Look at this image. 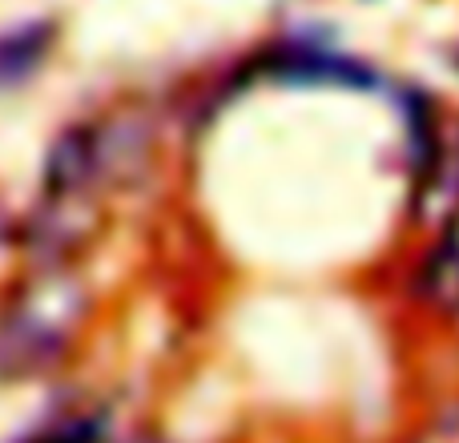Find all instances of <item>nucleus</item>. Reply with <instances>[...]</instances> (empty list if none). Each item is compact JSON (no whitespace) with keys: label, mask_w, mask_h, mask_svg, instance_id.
Listing matches in <instances>:
<instances>
[{"label":"nucleus","mask_w":459,"mask_h":443,"mask_svg":"<svg viewBox=\"0 0 459 443\" xmlns=\"http://www.w3.org/2000/svg\"><path fill=\"white\" fill-rule=\"evenodd\" d=\"M278 81H299V85H355V89H371L375 77L371 69H363L359 61H347V56L323 53V48H290L282 53L274 65Z\"/></svg>","instance_id":"7ed1b4c3"},{"label":"nucleus","mask_w":459,"mask_h":443,"mask_svg":"<svg viewBox=\"0 0 459 443\" xmlns=\"http://www.w3.org/2000/svg\"><path fill=\"white\" fill-rule=\"evenodd\" d=\"M81 315H85V294L73 278L40 274L21 286V294L0 315V375L24 379L48 371L73 343Z\"/></svg>","instance_id":"f257e3e1"},{"label":"nucleus","mask_w":459,"mask_h":443,"mask_svg":"<svg viewBox=\"0 0 459 443\" xmlns=\"http://www.w3.org/2000/svg\"><path fill=\"white\" fill-rule=\"evenodd\" d=\"M420 214H459V142L439 137L436 158L423 169V194H420Z\"/></svg>","instance_id":"39448f33"},{"label":"nucleus","mask_w":459,"mask_h":443,"mask_svg":"<svg viewBox=\"0 0 459 443\" xmlns=\"http://www.w3.org/2000/svg\"><path fill=\"white\" fill-rule=\"evenodd\" d=\"M423 286H428V294L436 302H459V214L452 222V230H447L439 254L423 270Z\"/></svg>","instance_id":"423d86ee"},{"label":"nucleus","mask_w":459,"mask_h":443,"mask_svg":"<svg viewBox=\"0 0 459 443\" xmlns=\"http://www.w3.org/2000/svg\"><path fill=\"white\" fill-rule=\"evenodd\" d=\"M97 161H101V142H97L93 129H65L56 137L53 153H48L45 166V182L53 198H73L89 186Z\"/></svg>","instance_id":"f03ea898"},{"label":"nucleus","mask_w":459,"mask_h":443,"mask_svg":"<svg viewBox=\"0 0 459 443\" xmlns=\"http://www.w3.org/2000/svg\"><path fill=\"white\" fill-rule=\"evenodd\" d=\"M40 443H101V423L97 420H73V423H61V428L53 431L48 439H40Z\"/></svg>","instance_id":"0eeeda50"},{"label":"nucleus","mask_w":459,"mask_h":443,"mask_svg":"<svg viewBox=\"0 0 459 443\" xmlns=\"http://www.w3.org/2000/svg\"><path fill=\"white\" fill-rule=\"evenodd\" d=\"M53 21H29L16 29L0 32V93L16 89L45 65L48 48H53Z\"/></svg>","instance_id":"20e7f679"}]
</instances>
